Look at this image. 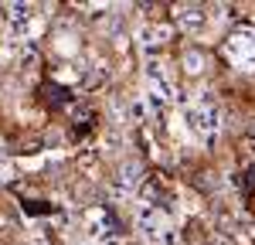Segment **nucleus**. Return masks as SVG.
<instances>
[{
    "label": "nucleus",
    "instance_id": "obj_1",
    "mask_svg": "<svg viewBox=\"0 0 255 245\" xmlns=\"http://www.w3.org/2000/svg\"><path fill=\"white\" fill-rule=\"evenodd\" d=\"M225 55L235 61L242 72H255V27H242L225 41Z\"/></svg>",
    "mask_w": 255,
    "mask_h": 245
},
{
    "label": "nucleus",
    "instance_id": "obj_2",
    "mask_svg": "<svg viewBox=\"0 0 255 245\" xmlns=\"http://www.w3.org/2000/svg\"><path fill=\"white\" fill-rule=\"evenodd\" d=\"M136 228L146 235V239L157 242V235L163 232V211H160L157 204H150V201H136Z\"/></svg>",
    "mask_w": 255,
    "mask_h": 245
},
{
    "label": "nucleus",
    "instance_id": "obj_3",
    "mask_svg": "<svg viewBox=\"0 0 255 245\" xmlns=\"http://www.w3.org/2000/svg\"><path fill=\"white\" fill-rule=\"evenodd\" d=\"M204 20H208V14H204L201 3H180V7H177V24H180L184 31H201Z\"/></svg>",
    "mask_w": 255,
    "mask_h": 245
},
{
    "label": "nucleus",
    "instance_id": "obj_4",
    "mask_svg": "<svg viewBox=\"0 0 255 245\" xmlns=\"http://www.w3.org/2000/svg\"><path fill=\"white\" fill-rule=\"evenodd\" d=\"M116 184H123L126 191H136L143 184V163L139 160H123L119 163V174H116Z\"/></svg>",
    "mask_w": 255,
    "mask_h": 245
},
{
    "label": "nucleus",
    "instance_id": "obj_5",
    "mask_svg": "<svg viewBox=\"0 0 255 245\" xmlns=\"http://www.w3.org/2000/svg\"><path fill=\"white\" fill-rule=\"evenodd\" d=\"M82 92H99L106 85V65H92V68H82Z\"/></svg>",
    "mask_w": 255,
    "mask_h": 245
},
{
    "label": "nucleus",
    "instance_id": "obj_6",
    "mask_svg": "<svg viewBox=\"0 0 255 245\" xmlns=\"http://www.w3.org/2000/svg\"><path fill=\"white\" fill-rule=\"evenodd\" d=\"M204 68H208V55H204L201 48H187V51H184V72H187V75H201Z\"/></svg>",
    "mask_w": 255,
    "mask_h": 245
},
{
    "label": "nucleus",
    "instance_id": "obj_7",
    "mask_svg": "<svg viewBox=\"0 0 255 245\" xmlns=\"http://www.w3.org/2000/svg\"><path fill=\"white\" fill-rule=\"evenodd\" d=\"M106 150H109V153H116V157L126 150V133H123V126H113V129L106 133Z\"/></svg>",
    "mask_w": 255,
    "mask_h": 245
},
{
    "label": "nucleus",
    "instance_id": "obj_8",
    "mask_svg": "<svg viewBox=\"0 0 255 245\" xmlns=\"http://www.w3.org/2000/svg\"><path fill=\"white\" fill-rule=\"evenodd\" d=\"M146 116H150V106H146L143 99H133V102H129V122H143Z\"/></svg>",
    "mask_w": 255,
    "mask_h": 245
},
{
    "label": "nucleus",
    "instance_id": "obj_9",
    "mask_svg": "<svg viewBox=\"0 0 255 245\" xmlns=\"http://www.w3.org/2000/svg\"><path fill=\"white\" fill-rule=\"evenodd\" d=\"M34 65H38V48L34 44L20 48V68H34Z\"/></svg>",
    "mask_w": 255,
    "mask_h": 245
},
{
    "label": "nucleus",
    "instance_id": "obj_10",
    "mask_svg": "<svg viewBox=\"0 0 255 245\" xmlns=\"http://www.w3.org/2000/svg\"><path fill=\"white\" fill-rule=\"evenodd\" d=\"M14 177V163H10V157L0 150V181H10Z\"/></svg>",
    "mask_w": 255,
    "mask_h": 245
}]
</instances>
